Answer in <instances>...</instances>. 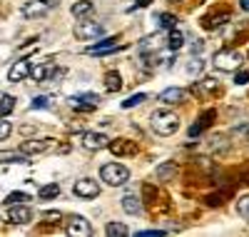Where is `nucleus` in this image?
<instances>
[{
	"mask_svg": "<svg viewBox=\"0 0 249 237\" xmlns=\"http://www.w3.org/2000/svg\"><path fill=\"white\" fill-rule=\"evenodd\" d=\"M150 122H152V130H155L157 135H162V138H170V135H175V133L179 130V118H177V113L164 110V107H160V110L152 113Z\"/></svg>",
	"mask_w": 249,
	"mask_h": 237,
	"instance_id": "obj_1",
	"label": "nucleus"
},
{
	"mask_svg": "<svg viewBox=\"0 0 249 237\" xmlns=\"http://www.w3.org/2000/svg\"><path fill=\"white\" fill-rule=\"evenodd\" d=\"M100 180L107 182L110 187H120L130 180V170L122 162H107V165L100 167Z\"/></svg>",
	"mask_w": 249,
	"mask_h": 237,
	"instance_id": "obj_2",
	"label": "nucleus"
},
{
	"mask_svg": "<svg viewBox=\"0 0 249 237\" xmlns=\"http://www.w3.org/2000/svg\"><path fill=\"white\" fill-rule=\"evenodd\" d=\"M239 62H242V55H239L237 50H219V53H214V58H212V65H214L217 70H224V73L237 70Z\"/></svg>",
	"mask_w": 249,
	"mask_h": 237,
	"instance_id": "obj_3",
	"label": "nucleus"
},
{
	"mask_svg": "<svg viewBox=\"0 0 249 237\" xmlns=\"http://www.w3.org/2000/svg\"><path fill=\"white\" fill-rule=\"evenodd\" d=\"M100 35H105V25L97 23V20H82V23L75 25L77 40H92V38H100Z\"/></svg>",
	"mask_w": 249,
	"mask_h": 237,
	"instance_id": "obj_4",
	"label": "nucleus"
},
{
	"mask_svg": "<svg viewBox=\"0 0 249 237\" xmlns=\"http://www.w3.org/2000/svg\"><path fill=\"white\" fill-rule=\"evenodd\" d=\"M65 230H68L70 237H90V235H92L90 220H88V217H82V215H72V217H68Z\"/></svg>",
	"mask_w": 249,
	"mask_h": 237,
	"instance_id": "obj_5",
	"label": "nucleus"
},
{
	"mask_svg": "<svg viewBox=\"0 0 249 237\" xmlns=\"http://www.w3.org/2000/svg\"><path fill=\"white\" fill-rule=\"evenodd\" d=\"M5 220H8L10 225H28V222L33 220V210H30L28 205H10Z\"/></svg>",
	"mask_w": 249,
	"mask_h": 237,
	"instance_id": "obj_6",
	"label": "nucleus"
},
{
	"mask_svg": "<svg viewBox=\"0 0 249 237\" xmlns=\"http://www.w3.org/2000/svg\"><path fill=\"white\" fill-rule=\"evenodd\" d=\"M30 70H33V62L25 60V58H20V60H15L13 65H10L8 80H10V82H23L25 78H30Z\"/></svg>",
	"mask_w": 249,
	"mask_h": 237,
	"instance_id": "obj_7",
	"label": "nucleus"
},
{
	"mask_svg": "<svg viewBox=\"0 0 249 237\" xmlns=\"http://www.w3.org/2000/svg\"><path fill=\"white\" fill-rule=\"evenodd\" d=\"M72 190H75V195H77V198H85V200H95V198L100 195V185H97L95 180H90V178L77 180Z\"/></svg>",
	"mask_w": 249,
	"mask_h": 237,
	"instance_id": "obj_8",
	"label": "nucleus"
},
{
	"mask_svg": "<svg viewBox=\"0 0 249 237\" xmlns=\"http://www.w3.org/2000/svg\"><path fill=\"white\" fill-rule=\"evenodd\" d=\"M55 70H57V68H55V62H53V60L33 62L30 78H33V80H37V82H45V80H50V78H53V73H55Z\"/></svg>",
	"mask_w": 249,
	"mask_h": 237,
	"instance_id": "obj_9",
	"label": "nucleus"
},
{
	"mask_svg": "<svg viewBox=\"0 0 249 237\" xmlns=\"http://www.w3.org/2000/svg\"><path fill=\"white\" fill-rule=\"evenodd\" d=\"M80 142H82V147H85V150H102V147H110L107 135H102V133H82Z\"/></svg>",
	"mask_w": 249,
	"mask_h": 237,
	"instance_id": "obj_10",
	"label": "nucleus"
},
{
	"mask_svg": "<svg viewBox=\"0 0 249 237\" xmlns=\"http://www.w3.org/2000/svg\"><path fill=\"white\" fill-rule=\"evenodd\" d=\"M53 147V140H25L20 142V150H23L25 155H40V153H48Z\"/></svg>",
	"mask_w": 249,
	"mask_h": 237,
	"instance_id": "obj_11",
	"label": "nucleus"
},
{
	"mask_svg": "<svg viewBox=\"0 0 249 237\" xmlns=\"http://www.w3.org/2000/svg\"><path fill=\"white\" fill-rule=\"evenodd\" d=\"M70 105L75 107V110H92V107L100 105V95L95 93H88V95H75L70 98Z\"/></svg>",
	"mask_w": 249,
	"mask_h": 237,
	"instance_id": "obj_12",
	"label": "nucleus"
},
{
	"mask_svg": "<svg viewBox=\"0 0 249 237\" xmlns=\"http://www.w3.org/2000/svg\"><path fill=\"white\" fill-rule=\"evenodd\" d=\"M48 3L45 0H30V3H25L23 5V15L25 18H40V15H45L48 13Z\"/></svg>",
	"mask_w": 249,
	"mask_h": 237,
	"instance_id": "obj_13",
	"label": "nucleus"
},
{
	"mask_svg": "<svg viewBox=\"0 0 249 237\" xmlns=\"http://www.w3.org/2000/svg\"><path fill=\"white\" fill-rule=\"evenodd\" d=\"M115 42H117L115 35H112V38H105V42L88 48V53H90V55H107V53H115V50H120V45H115Z\"/></svg>",
	"mask_w": 249,
	"mask_h": 237,
	"instance_id": "obj_14",
	"label": "nucleus"
},
{
	"mask_svg": "<svg viewBox=\"0 0 249 237\" xmlns=\"http://www.w3.org/2000/svg\"><path fill=\"white\" fill-rule=\"evenodd\" d=\"M160 100L164 105H179V102H184V90L182 88H167V90L160 93Z\"/></svg>",
	"mask_w": 249,
	"mask_h": 237,
	"instance_id": "obj_15",
	"label": "nucleus"
},
{
	"mask_svg": "<svg viewBox=\"0 0 249 237\" xmlns=\"http://www.w3.org/2000/svg\"><path fill=\"white\" fill-rule=\"evenodd\" d=\"M120 202H122V210L127 212V215H140L142 212V205H140L137 195H132V192H127V195H124Z\"/></svg>",
	"mask_w": 249,
	"mask_h": 237,
	"instance_id": "obj_16",
	"label": "nucleus"
},
{
	"mask_svg": "<svg viewBox=\"0 0 249 237\" xmlns=\"http://www.w3.org/2000/svg\"><path fill=\"white\" fill-rule=\"evenodd\" d=\"M227 20H230V15L227 13H217V15H210V18H204L202 20V28L204 30H217V28H222Z\"/></svg>",
	"mask_w": 249,
	"mask_h": 237,
	"instance_id": "obj_17",
	"label": "nucleus"
},
{
	"mask_svg": "<svg viewBox=\"0 0 249 237\" xmlns=\"http://www.w3.org/2000/svg\"><path fill=\"white\" fill-rule=\"evenodd\" d=\"M160 40H164V35L162 33H155V35H147V38H144L142 42H140V48H142V53H155L160 45H162V42Z\"/></svg>",
	"mask_w": 249,
	"mask_h": 237,
	"instance_id": "obj_18",
	"label": "nucleus"
},
{
	"mask_svg": "<svg viewBox=\"0 0 249 237\" xmlns=\"http://www.w3.org/2000/svg\"><path fill=\"white\" fill-rule=\"evenodd\" d=\"M122 88V78H120V73L117 70H110L107 75H105V90L107 93H117Z\"/></svg>",
	"mask_w": 249,
	"mask_h": 237,
	"instance_id": "obj_19",
	"label": "nucleus"
},
{
	"mask_svg": "<svg viewBox=\"0 0 249 237\" xmlns=\"http://www.w3.org/2000/svg\"><path fill=\"white\" fill-rule=\"evenodd\" d=\"M92 10H95V5L90 3V0H80V3L72 5V15L75 18H88V15H92Z\"/></svg>",
	"mask_w": 249,
	"mask_h": 237,
	"instance_id": "obj_20",
	"label": "nucleus"
},
{
	"mask_svg": "<svg viewBox=\"0 0 249 237\" xmlns=\"http://www.w3.org/2000/svg\"><path fill=\"white\" fill-rule=\"evenodd\" d=\"M110 150H112V153L115 155H124V153H135V147L127 142V140H110Z\"/></svg>",
	"mask_w": 249,
	"mask_h": 237,
	"instance_id": "obj_21",
	"label": "nucleus"
},
{
	"mask_svg": "<svg viewBox=\"0 0 249 237\" xmlns=\"http://www.w3.org/2000/svg\"><path fill=\"white\" fill-rule=\"evenodd\" d=\"M105 235L107 237H124V235H127V225H124V222H107Z\"/></svg>",
	"mask_w": 249,
	"mask_h": 237,
	"instance_id": "obj_22",
	"label": "nucleus"
},
{
	"mask_svg": "<svg viewBox=\"0 0 249 237\" xmlns=\"http://www.w3.org/2000/svg\"><path fill=\"white\" fill-rule=\"evenodd\" d=\"M184 45V35H182V30H170V38H167V48L170 50H179Z\"/></svg>",
	"mask_w": 249,
	"mask_h": 237,
	"instance_id": "obj_23",
	"label": "nucleus"
},
{
	"mask_svg": "<svg viewBox=\"0 0 249 237\" xmlns=\"http://www.w3.org/2000/svg\"><path fill=\"white\" fill-rule=\"evenodd\" d=\"M157 23H160L162 30H175L177 28V18L172 13H162V15H157Z\"/></svg>",
	"mask_w": 249,
	"mask_h": 237,
	"instance_id": "obj_24",
	"label": "nucleus"
},
{
	"mask_svg": "<svg viewBox=\"0 0 249 237\" xmlns=\"http://www.w3.org/2000/svg\"><path fill=\"white\" fill-rule=\"evenodd\" d=\"M60 195V185L57 182H50L45 187H40V200H55Z\"/></svg>",
	"mask_w": 249,
	"mask_h": 237,
	"instance_id": "obj_25",
	"label": "nucleus"
},
{
	"mask_svg": "<svg viewBox=\"0 0 249 237\" xmlns=\"http://www.w3.org/2000/svg\"><path fill=\"white\" fill-rule=\"evenodd\" d=\"M30 202V195L28 192H10V195L5 198V205H28Z\"/></svg>",
	"mask_w": 249,
	"mask_h": 237,
	"instance_id": "obj_26",
	"label": "nucleus"
},
{
	"mask_svg": "<svg viewBox=\"0 0 249 237\" xmlns=\"http://www.w3.org/2000/svg\"><path fill=\"white\" fill-rule=\"evenodd\" d=\"M30 155H25L23 150H18V153H0V162H28Z\"/></svg>",
	"mask_w": 249,
	"mask_h": 237,
	"instance_id": "obj_27",
	"label": "nucleus"
},
{
	"mask_svg": "<svg viewBox=\"0 0 249 237\" xmlns=\"http://www.w3.org/2000/svg\"><path fill=\"white\" fill-rule=\"evenodd\" d=\"M13 107H15V98L13 95H0V118L10 115Z\"/></svg>",
	"mask_w": 249,
	"mask_h": 237,
	"instance_id": "obj_28",
	"label": "nucleus"
},
{
	"mask_svg": "<svg viewBox=\"0 0 249 237\" xmlns=\"http://www.w3.org/2000/svg\"><path fill=\"white\" fill-rule=\"evenodd\" d=\"M175 172H177V167H175L172 162H164V165L157 167V178H160V180H172Z\"/></svg>",
	"mask_w": 249,
	"mask_h": 237,
	"instance_id": "obj_29",
	"label": "nucleus"
},
{
	"mask_svg": "<svg viewBox=\"0 0 249 237\" xmlns=\"http://www.w3.org/2000/svg\"><path fill=\"white\" fill-rule=\"evenodd\" d=\"M202 70H204V60H202V58L195 55L190 62H187V73H190V75H197V73H202Z\"/></svg>",
	"mask_w": 249,
	"mask_h": 237,
	"instance_id": "obj_30",
	"label": "nucleus"
},
{
	"mask_svg": "<svg viewBox=\"0 0 249 237\" xmlns=\"http://www.w3.org/2000/svg\"><path fill=\"white\" fill-rule=\"evenodd\" d=\"M144 100H147V95H144V93H137V95H132V98H127V100L122 102V110H130V107H137V105H140V102H144Z\"/></svg>",
	"mask_w": 249,
	"mask_h": 237,
	"instance_id": "obj_31",
	"label": "nucleus"
},
{
	"mask_svg": "<svg viewBox=\"0 0 249 237\" xmlns=\"http://www.w3.org/2000/svg\"><path fill=\"white\" fill-rule=\"evenodd\" d=\"M237 212L242 215V217H247V220H249V195L239 198V202H237Z\"/></svg>",
	"mask_w": 249,
	"mask_h": 237,
	"instance_id": "obj_32",
	"label": "nucleus"
},
{
	"mask_svg": "<svg viewBox=\"0 0 249 237\" xmlns=\"http://www.w3.org/2000/svg\"><path fill=\"white\" fill-rule=\"evenodd\" d=\"M43 107H50V98L48 95H40L33 100V110H43Z\"/></svg>",
	"mask_w": 249,
	"mask_h": 237,
	"instance_id": "obj_33",
	"label": "nucleus"
},
{
	"mask_svg": "<svg viewBox=\"0 0 249 237\" xmlns=\"http://www.w3.org/2000/svg\"><path fill=\"white\" fill-rule=\"evenodd\" d=\"M10 133H13V125H10L5 118H0V140H5Z\"/></svg>",
	"mask_w": 249,
	"mask_h": 237,
	"instance_id": "obj_34",
	"label": "nucleus"
},
{
	"mask_svg": "<svg viewBox=\"0 0 249 237\" xmlns=\"http://www.w3.org/2000/svg\"><path fill=\"white\" fill-rule=\"evenodd\" d=\"M234 82H237V85H247V82H249V70H237Z\"/></svg>",
	"mask_w": 249,
	"mask_h": 237,
	"instance_id": "obj_35",
	"label": "nucleus"
},
{
	"mask_svg": "<svg viewBox=\"0 0 249 237\" xmlns=\"http://www.w3.org/2000/svg\"><path fill=\"white\" fill-rule=\"evenodd\" d=\"M43 220H48V222H53V225H55V222H60V220H62V215H60L57 210H53V212H45V215H43Z\"/></svg>",
	"mask_w": 249,
	"mask_h": 237,
	"instance_id": "obj_36",
	"label": "nucleus"
},
{
	"mask_svg": "<svg viewBox=\"0 0 249 237\" xmlns=\"http://www.w3.org/2000/svg\"><path fill=\"white\" fill-rule=\"evenodd\" d=\"M164 232L162 230H140L137 232V237H162Z\"/></svg>",
	"mask_w": 249,
	"mask_h": 237,
	"instance_id": "obj_37",
	"label": "nucleus"
},
{
	"mask_svg": "<svg viewBox=\"0 0 249 237\" xmlns=\"http://www.w3.org/2000/svg\"><path fill=\"white\" fill-rule=\"evenodd\" d=\"M204 127H207V125H204L202 120H199L197 125H192V127H190V138H197V135H199V133L204 130Z\"/></svg>",
	"mask_w": 249,
	"mask_h": 237,
	"instance_id": "obj_38",
	"label": "nucleus"
},
{
	"mask_svg": "<svg viewBox=\"0 0 249 237\" xmlns=\"http://www.w3.org/2000/svg\"><path fill=\"white\" fill-rule=\"evenodd\" d=\"M237 135H244V140L249 142V122H247V125H242V127H237Z\"/></svg>",
	"mask_w": 249,
	"mask_h": 237,
	"instance_id": "obj_39",
	"label": "nucleus"
},
{
	"mask_svg": "<svg viewBox=\"0 0 249 237\" xmlns=\"http://www.w3.org/2000/svg\"><path fill=\"white\" fill-rule=\"evenodd\" d=\"M212 120H214V110H207V115H202V122L204 125H212Z\"/></svg>",
	"mask_w": 249,
	"mask_h": 237,
	"instance_id": "obj_40",
	"label": "nucleus"
},
{
	"mask_svg": "<svg viewBox=\"0 0 249 237\" xmlns=\"http://www.w3.org/2000/svg\"><path fill=\"white\" fill-rule=\"evenodd\" d=\"M239 8H242L244 13H249V0H239Z\"/></svg>",
	"mask_w": 249,
	"mask_h": 237,
	"instance_id": "obj_41",
	"label": "nucleus"
},
{
	"mask_svg": "<svg viewBox=\"0 0 249 237\" xmlns=\"http://www.w3.org/2000/svg\"><path fill=\"white\" fill-rule=\"evenodd\" d=\"M45 3H48L50 8H55V5H60V0H45Z\"/></svg>",
	"mask_w": 249,
	"mask_h": 237,
	"instance_id": "obj_42",
	"label": "nucleus"
},
{
	"mask_svg": "<svg viewBox=\"0 0 249 237\" xmlns=\"http://www.w3.org/2000/svg\"><path fill=\"white\" fill-rule=\"evenodd\" d=\"M135 3H137V5H147V0H135Z\"/></svg>",
	"mask_w": 249,
	"mask_h": 237,
	"instance_id": "obj_43",
	"label": "nucleus"
},
{
	"mask_svg": "<svg viewBox=\"0 0 249 237\" xmlns=\"http://www.w3.org/2000/svg\"><path fill=\"white\" fill-rule=\"evenodd\" d=\"M167 3H179V0H167Z\"/></svg>",
	"mask_w": 249,
	"mask_h": 237,
	"instance_id": "obj_44",
	"label": "nucleus"
}]
</instances>
